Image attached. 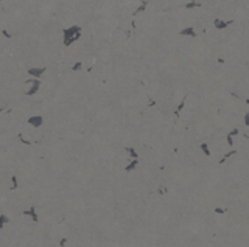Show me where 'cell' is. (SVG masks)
Listing matches in <instances>:
<instances>
[{"instance_id":"12","label":"cell","mask_w":249,"mask_h":247,"mask_svg":"<svg viewBox=\"0 0 249 247\" xmlns=\"http://www.w3.org/2000/svg\"><path fill=\"white\" fill-rule=\"evenodd\" d=\"M126 152L129 154V157H131L132 160H139V154H137V151L134 149V148H126Z\"/></svg>"},{"instance_id":"9","label":"cell","mask_w":249,"mask_h":247,"mask_svg":"<svg viewBox=\"0 0 249 247\" xmlns=\"http://www.w3.org/2000/svg\"><path fill=\"white\" fill-rule=\"evenodd\" d=\"M137 166H139V160H132V158H131V162H129L128 165H124V171H126V173H132Z\"/></svg>"},{"instance_id":"17","label":"cell","mask_w":249,"mask_h":247,"mask_svg":"<svg viewBox=\"0 0 249 247\" xmlns=\"http://www.w3.org/2000/svg\"><path fill=\"white\" fill-rule=\"evenodd\" d=\"M81 69H83V62H81V61L75 62V64L72 65V70H73V72H79Z\"/></svg>"},{"instance_id":"2","label":"cell","mask_w":249,"mask_h":247,"mask_svg":"<svg viewBox=\"0 0 249 247\" xmlns=\"http://www.w3.org/2000/svg\"><path fill=\"white\" fill-rule=\"evenodd\" d=\"M25 84L28 86L25 89V95H34V93H37V90H39V87H41V81L39 79H34V78H30V79H26L25 81Z\"/></svg>"},{"instance_id":"14","label":"cell","mask_w":249,"mask_h":247,"mask_svg":"<svg viewBox=\"0 0 249 247\" xmlns=\"http://www.w3.org/2000/svg\"><path fill=\"white\" fill-rule=\"evenodd\" d=\"M201 2H188V3H185V8L187 9H192V8H201Z\"/></svg>"},{"instance_id":"5","label":"cell","mask_w":249,"mask_h":247,"mask_svg":"<svg viewBox=\"0 0 249 247\" xmlns=\"http://www.w3.org/2000/svg\"><path fill=\"white\" fill-rule=\"evenodd\" d=\"M234 20H221V19H215L213 20V26L216 30H224V28H227V26H229L230 24Z\"/></svg>"},{"instance_id":"10","label":"cell","mask_w":249,"mask_h":247,"mask_svg":"<svg viewBox=\"0 0 249 247\" xmlns=\"http://www.w3.org/2000/svg\"><path fill=\"white\" fill-rule=\"evenodd\" d=\"M199 149L202 151V154H204L205 157H210V156H212V151H210V148H209L207 143H201V145H199Z\"/></svg>"},{"instance_id":"6","label":"cell","mask_w":249,"mask_h":247,"mask_svg":"<svg viewBox=\"0 0 249 247\" xmlns=\"http://www.w3.org/2000/svg\"><path fill=\"white\" fill-rule=\"evenodd\" d=\"M179 36H188V37H196V30L193 26H187L179 31Z\"/></svg>"},{"instance_id":"11","label":"cell","mask_w":249,"mask_h":247,"mask_svg":"<svg viewBox=\"0 0 249 247\" xmlns=\"http://www.w3.org/2000/svg\"><path fill=\"white\" fill-rule=\"evenodd\" d=\"M185 101H187V96H184V98H182V101L179 103V106H177V107H176V111H175V115H176V117H179V115H181V111L184 109V106H185Z\"/></svg>"},{"instance_id":"16","label":"cell","mask_w":249,"mask_h":247,"mask_svg":"<svg viewBox=\"0 0 249 247\" xmlns=\"http://www.w3.org/2000/svg\"><path fill=\"white\" fill-rule=\"evenodd\" d=\"M147 5H148V2H147V0H143V2H140V6L136 9V14H137V13H142V11H145V8H147Z\"/></svg>"},{"instance_id":"20","label":"cell","mask_w":249,"mask_h":247,"mask_svg":"<svg viewBox=\"0 0 249 247\" xmlns=\"http://www.w3.org/2000/svg\"><path fill=\"white\" fill-rule=\"evenodd\" d=\"M245 124H246V126H249V111L245 114Z\"/></svg>"},{"instance_id":"7","label":"cell","mask_w":249,"mask_h":247,"mask_svg":"<svg viewBox=\"0 0 249 247\" xmlns=\"http://www.w3.org/2000/svg\"><path fill=\"white\" fill-rule=\"evenodd\" d=\"M240 134V131H238V128H235V129H232L229 134H227V137H226V140H227V145L229 146H234V137L235 135H238Z\"/></svg>"},{"instance_id":"1","label":"cell","mask_w":249,"mask_h":247,"mask_svg":"<svg viewBox=\"0 0 249 247\" xmlns=\"http://www.w3.org/2000/svg\"><path fill=\"white\" fill-rule=\"evenodd\" d=\"M81 37V26L79 25H70L62 30V44L66 47L72 45Z\"/></svg>"},{"instance_id":"19","label":"cell","mask_w":249,"mask_h":247,"mask_svg":"<svg viewBox=\"0 0 249 247\" xmlns=\"http://www.w3.org/2000/svg\"><path fill=\"white\" fill-rule=\"evenodd\" d=\"M215 213H218V215H223V213H226V210H224V208H221V207H218V208H215Z\"/></svg>"},{"instance_id":"3","label":"cell","mask_w":249,"mask_h":247,"mask_svg":"<svg viewBox=\"0 0 249 247\" xmlns=\"http://www.w3.org/2000/svg\"><path fill=\"white\" fill-rule=\"evenodd\" d=\"M45 72H47V67H31V69H28V75L34 79H39Z\"/></svg>"},{"instance_id":"8","label":"cell","mask_w":249,"mask_h":247,"mask_svg":"<svg viewBox=\"0 0 249 247\" xmlns=\"http://www.w3.org/2000/svg\"><path fill=\"white\" fill-rule=\"evenodd\" d=\"M24 215H25V216H30L34 222H37V219H39V218H37V211H36L34 207L28 208V210H24Z\"/></svg>"},{"instance_id":"13","label":"cell","mask_w":249,"mask_h":247,"mask_svg":"<svg viewBox=\"0 0 249 247\" xmlns=\"http://www.w3.org/2000/svg\"><path fill=\"white\" fill-rule=\"evenodd\" d=\"M235 154H237V149H232V151H229V152H226V154L223 156V158L220 160V163H224V162L227 160V158L232 157V156H235Z\"/></svg>"},{"instance_id":"4","label":"cell","mask_w":249,"mask_h":247,"mask_svg":"<svg viewBox=\"0 0 249 247\" xmlns=\"http://www.w3.org/2000/svg\"><path fill=\"white\" fill-rule=\"evenodd\" d=\"M26 123H30L33 128H41L44 124V117L42 115H33V117H30L26 120Z\"/></svg>"},{"instance_id":"18","label":"cell","mask_w":249,"mask_h":247,"mask_svg":"<svg viewBox=\"0 0 249 247\" xmlns=\"http://www.w3.org/2000/svg\"><path fill=\"white\" fill-rule=\"evenodd\" d=\"M11 188H13V190L17 188V177H16V176H13V177H11Z\"/></svg>"},{"instance_id":"15","label":"cell","mask_w":249,"mask_h":247,"mask_svg":"<svg viewBox=\"0 0 249 247\" xmlns=\"http://www.w3.org/2000/svg\"><path fill=\"white\" fill-rule=\"evenodd\" d=\"M9 222V218L6 216V215H5V213H2V215H0V226H5V224H8Z\"/></svg>"}]
</instances>
